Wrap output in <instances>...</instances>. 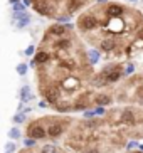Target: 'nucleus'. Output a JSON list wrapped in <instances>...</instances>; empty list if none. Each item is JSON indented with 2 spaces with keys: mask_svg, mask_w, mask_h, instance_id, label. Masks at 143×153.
I'll return each instance as SVG.
<instances>
[{
  "mask_svg": "<svg viewBox=\"0 0 143 153\" xmlns=\"http://www.w3.org/2000/svg\"><path fill=\"white\" fill-rule=\"evenodd\" d=\"M123 69H125V71H123V72H125V76H126V74H133V72H135V64L133 62H128L126 66H123Z\"/></svg>",
  "mask_w": 143,
  "mask_h": 153,
  "instance_id": "22",
  "label": "nucleus"
},
{
  "mask_svg": "<svg viewBox=\"0 0 143 153\" xmlns=\"http://www.w3.org/2000/svg\"><path fill=\"white\" fill-rule=\"evenodd\" d=\"M86 59H88V62L91 64V66H94V64L99 61V51L96 49H91L88 54H86Z\"/></svg>",
  "mask_w": 143,
  "mask_h": 153,
  "instance_id": "14",
  "label": "nucleus"
},
{
  "mask_svg": "<svg viewBox=\"0 0 143 153\" xmlns=\"http://www.w3.org/2000/svg\"><path fill=\"white\" fill-rule=\"evenodd\" d=\"M37 153H59V148L56 146V145H42L39 150H37Z\"/></svg>",
  "mask_w": 143,
  "mask_h": 153,
  "instance_id": "16",
  "label": "nucleus"
},
{
  "mask_svg": "<svg viewBox=\"0 0 143 153\" xmlns=\"http://www.w3.org/2000/svg\"><path fill=\"white\" fill-rule=\"evenodd\" d=\"M69 19H71V15H56V22L67 24V22H69Z\"/></svg>",
  "mask_w": 143,
  "mask_h": 153,
  "instance_id": "24",
  "label": "nucleus"
},
{
  "mask_svg": "<svg viewBox=\"0 0 143 153\" xmlns=\"http://www.w3.org/2000/svg\"><path fill=\"white\" fill-rule=\"evenodd\" d=\"M83 116H84L86 120H89V118H93V116H94L93 109H86V111H84V114H83Z\"/></svg>",
  "mask_w": 143,
  "mask_h": 153,
  "instance_id": "28",
  "label": "nucleus"
},
{
  "mask_svg": "<svg viewBox=\"0 0 143 153\" xmlns=\"http://www.w3.org/2000/svg\"><path fill=\"white\" fill-rule=\"evenodd\" d=\"M140 150H142V152H143V145H140Z\"/></svg>",
  "mask_w": 143,
  "mask_h": 153,
  "instance_id": "36",
  "label": "nucleus"
},
{
  "mask_svg": "<svg viewBox=\"0 0 143 153\" xmlns=\"http://www.w3.org/2000/svg\"><path fill=\"white\" fill-rule=\"evenodd\" d=\"M31 99H34V96L31 94V88L29 86H22L20 88V103H27V101H31Z\"/></svg>",
  "mask_w": 143,
  "mask_h": 153,
  "instance_id": "13",
  "label": "nucleus"
},
{
  "mask_svg": "<svg viewBox=\"0 0 143 153\" xmlns=\"http://www.w3.org/2000/svg\"><path fill=\"white\" fill-rule=\"evenodd\" d=\"M86 153H101V152H99L98 148H88V150H86Z\"/></svg>",
  "mask_w": 143,
  "mask_h": 153,
  "instance_id": "30",
  "label": "nucleus"
},
{
  "mask_svg": "<svg viewBox=\"0 0 143 153\" xmlns=\"http://www.w3.org/2000/svg\"><path fill=\"white\" fill-rule=\"evenodd\" d=\"M9 138L10 140H19V138H20V130L15 128V126L10 128V130H9Z\"/></svg>",
  "mask_w": 143,
  "mask_h": 153,
  "instance_id": "20",
  "label": "nucleus"
},
{
  "mask_svg": "<svg viewBox=\"0 0 143 153\" xmlns=\"http://www.w3.org/2000/svg\"><path fill=\"white\" fill-rule=\"evenodd\" d=\"M5 153H9V152H5Z\"/></svg>",
  "mask_w": 143,
  "mask_h": 153,
  "instance_id": "39",
  "label": "nucleus"
},
{
  "mask_svg": "<svg viewBox=\"0 0 143 153\" xmlns=\"http://www.w3.org/2000/svg\"><path fill=\"white\" fill-rule=\"evenodd\" d=\"M25 120H27L25 113H15L13 114V123L15 125H22V123H25Z\"/></svg>",
  "mask_w": 143,
  "mask_h": 153,
  "instance_id": "18",
  "label": "nucleus"
},
{
  "mask_svg": "<svg viewBox=\"0 0 143 153\" xmlns=\"http://www.w3.org/2000/svg\"><path fill=\"white\" fill-rule=\"evenodd\" d=\"M142 135H143V130H142Z\"/></svg>",
  "mask_w": 143,
  "mask_h": 153,
  "instance_id": "38",
  "label": "nucleus"
},
{
  "mask_svg": "<svg viewBox=\"0 0 143 153\" xmlns=\"http://www.w3.org/2000/svg\"><path fill=\"white\" fill-rule=\"evenodd\" d=\"M64 121H54V123H51L49 126H47V130H45V133H47V136L49 138H59V136L64 133V130H66V126L63 125Z\"/></svg>",
  "mask_w": 143,
  "mask_h": 153,
  "instance_id": "8",
  "label": "nucleus"
},
{
  "mask_svg": "<svg viewBox=\"0 0 143 153\" xmlns=\"http://www.w3.org/2000/svg\"><path fill=\"white\" fill-rule=\"evenodd\" d=\"M142 5H143V0H142Z\"/></svg>",
  "mask_w": 143,
  "mask_h": 153,
  "instance_id": "37",
  "label": "nucleus"
},
{
  "mask_svg": "<svg viewBox=\"0 0 143 153\" xmlns=\"http://www.w3.org/2000/svg\"><path fill=\"white\" fill-rule=\"evenodd\" d=\"M135 146H140L136 141H131V143H128V150H131V148H135Z\"/></svg>",
  "mask_w": 143,
  "mask_h": 153,
  "instance_id": "31",
  "label": "nucleus"
},
{
  "mask_svg": "<svg viewBox=\"0 0 143 153\" xmlns=\"http://www.w3.org/2000/svg\"><path fill=\"white\" fill-rule=\"evenodd\" d=\"M96 44H98V51L104 52V54H113L118 47H123V45L118 44L115 37H109V36H101L99 39H96Z\"/></svg>",
  "mask_w": 143,
  "mask_h": 153,
  "instance_id": "2",
  "label": "nucleus"
},
{
  "mask_svg": "<svg viewBox=\"0 0 143 153\" xmlns=\"http://www.w3.org/2000/svg\"><path fill=\"white\" fill-rule=\"evenodd\" d=\"M120 123L125 126H135L136 125V114L133 109L126 108V109H120Z\"/></svg>",
  "mask_w": 143,
  "mask_h": 153,
  "instance_id": "7",
  "label": "nucleus"
},
{
  "mask_svg": "<svg viewBox=\"0 0 143 153\" xmlns=\"http://www.w3.org/2000/svg\"><path fill=\"white\" fill-rule=\"evenodd\" d=\"M32 57H34L32 62H31L32 68H36V66H45V64H49V61H51V52L47 49H44V47H40L37 52H34Z\"/></svg>",
  "mask_w": 143,
  "mask_h": 153,
  "instance_id": "6",
  "label": "nucleus"
},
{
  "mask_svg": "<svg viewBox=\"0 0 143 153\" xmlns=\"http://www.w3.org/2000/svg\"><path fill=\"white\" fill-rule=\"evenodd\" d=\"M126 7L125 5H121V4H115V2H106V4L101 7V12H103L104 17H121V15H125L126 14Z\"/></svg>",
  "mask_w": 143,
  "mask_h": 153,
  "instance_id": "4",
  "label": "nucleus"
},
{
  "mask_svg": "<svg viewBox=\"0 0 143 153\" xmlns=\"http://www.w3.org/2000/svg\"><path fill=\"white\" fill-rule=\"evenodd\" d=\"M36 143H37V140H32V138H25V140H24V146H25V148H34Z\"/></svg>",
  "mask_w": 143,
  "mask_h": 153,
  "instance_id": "23",
  "label": "nucleus"
},
{
  "mask_svg": "<svg viewBox=\"0 0 143 153\" xmlns=\"http://www.w3.org/2000/svg\"><path fill=\"white\" fill-rule=\"evenodd\" d=\"M94 116H104L106 114V109H104V106H96V108L93 109Z\"/></svg>",
  "mask_w": 143,
  "mask_h": 153,
  "instance_id": "21",
  "label": "nucleus"
},
{
  "mask_svg": "<svg viewBox=\"0 0 143 153\" xmlns=\"http://www.w3.org/2000/svg\"><path fill=\"white\" fill-rule=\"evenodd\" d=\"M34 52H36V47H34V45H29V47L24 51V56H34Z\"/></svg>",
  "mask_w": 143,
  "mask_h": 153,
  "instance_id": "26",
  "label": "nucleus"
},
{
  "mask_svg": "<svg viewBox=\"0 0 143 153\" xmlns=\"http://www.w3.org/2000/svg\"><path fill=\"white\" fill-rule=\"evenodd\" d=\"M126 2H138V0H126Z\"/></svg>",
  "mask_w": 143,
  "mask_h": 153,
  "instance_id": "34",
  "label": "nucleus"
},
{
  "mask_svg": "<svg viewBox=\"0 0 143 153\" xmlns=\"http://www.w3.org/2000/svg\"><path fill=\"white\" fill-rule=\"evenodd\" d=\"M72 29H74V25H72L71 22H67V24H52V25H49L47 27V34H49L51 37H66L69 36V34H72Z\"/></svg>",
  "mask_w": 143,
  "mask_h": 153,
  "instance_id": "3",
  "label": "nucleus"
},
{
  "mask_svg": "<svg viewBox=\"0 0 143 153\" xmlns=\"http://www.w3.org/2000/svg\"><path fill=\"white\" fill-rule=\"evenodd\" d=\"M5 150H7L9 153H13L15 150H17V146H15V143H13V141H9V143L5 145Z\"/></svg>",
  "mask_w": 143,
  "mask_h": 153,
  "instance_id": "25",
  "label": "nucleus"
},
{
  "mask_svg": "<svg viewBox=\"0 0 143 153\" xmlns=\"http://www.w3.org/2000/svg\"><path fill=\"white\" fill-rule=\"evenodd\" d=\"M27 69H29V66H27L25 62H20L17 68H15V71H17L19 76H25V74H27Z\"/></svg>",
  "mask_w": 143,
  "mask_h": 153,
  "instance_id": "19",
  "label": "nucleus"
},
{
  "mask_svg": "<svg viewBox=\"0 0 143 153\" xmlns=\"http://www.w3.org/2000/svg\"><path fill=\"white\" fill-rule=\"evenodd\" d=\"M99 27V20L96 17V14L93 12H83V14L77 17L76 22V29L83 34V36H91L93 32H96V29Z\"/></svg>",
  "mask_w": 143,
  "mask_h": 153,
  "instance_id": "1",
  "label": "nucleus"
},
{
  "mask_svg": "<svg viewBox=\"0 0 143 153\" xmlns=\"http://www.w3.org/2000/svg\"><path fill=\"white\" fill-rule=\"evenodd\" d=\"M113 103V98L106 93H101V94H96L94 96V104L96 106H109Z\"/></svg>",
  "mask_w": 143,
  "mask_h": 153,
  "instance_id": "11",
  "label": "nucleus"
},
{
  "mask_svg": "<svg viewBox=\"0 0 143 153\" xmlns=\"http://www.w3.org/2000/svg\"><path fill=\"white\" fill-rule=\"evenodd\" d=\"M27 136L32 140H42L47 136V133H45V128L40 125V121H34L27 126Z\"/></svg>",
  "mask_w": 143,
  "mask_h": 153,
  "instance_id": "5",
  "label": "nucleus"
},
{
  "mask_svg": "<svg viewBox=\"0 0 143 153\" xmlns=\"http://www.w3.org/2000/svg\"><path fill=\"white\" fill-rule=\"evenodd\" d=\"M56 109H57L59 113H66V111H72V103L69 101V99H61L59 98L57 101H56Z\"/></svg>",
  "mask_w": 143,
  "mask_h": 153,
  "instance_id": "12",
  "label": "nucleus"
},
{
  "mask_svg": "<svg viewBox=\"0 0 143 153\" xmlns=\"http://www.w3.org/2000/svg\"><path fill=\"white\" fill-rule=\"evenodd\" d=\"M47 106H49V103H47L45 99H40L39 101V108H47Z\"/></svg>",
  "mask_w": 143,
  "mask_h": 153,
  "instance_id": "29",
  "label": "nucleus"
},
{
  "mask_svg": "<svg viewBox=\"0 0 143 153\" xmlns=\"http://www.w3.org/2000/svg\"><path fill=\"white\" fill-rule=\"evenodd\" d=\"M135 37H138V39H143V24L140 25L138 29H136V32H135Z\"/></svg>",
  "mask_w": 143,
  "mask_h": 153,
  "instance_id": "27",
  "label": "nucleus"
},
{
  "mask_svg": "<svg viewBox=\"0 0 143 153\" xmlns=\"http://www.w3.org/2000/svg\"><path fill=\"white\" fill-rule=\"evenodd\" d=\"M9 4L12 5L13 12H25V5L20 0H9Z\"/></svg>",
  "mask_w": 143,
  "mask_h": 153,
  "instance_id": "17",
  "label": "nucleus"
},
{
  "mask_svg": "<svg viewBox=\"0 0 143 153\" xmlns=\"http://www.w3.org/2000/svg\"><path fill=\"white\" fill-rule=\"evenodd\" d=\"M13 22L17 29H24L31 24V17L25 12H13Z\"/></svg>",
  "mask_w": 143,
  "mask_h": 153,
  "instance_id": "10",
  "label": "nucleus"
},
{
  "mask_svg": "<svg viewBox=\"0 0 143 153\" xmlns=\"http://www.w3.org/2000/svg\"><path fill=\"white\" fill-rule=\"evenodd\" d=\"M131 153H143V152H142V150H140V152H131Z\"/></svg>",
  "mask_w": 143,
  "mask_h": 153,
  "instance_id": "35",
  "label": "nucleus"
},
{
  "mask_svg": "<svg viewBox=\"0 0 143 153\" xmlns=\"http://www.w3.org/2000/svg\"><path fill=\"white\" fill-rule=\"evenodd\" d=\"M22 4L25 5V7H29V5H32V0H22Z\"/></svg>",
  "mask_w": 143,
  "mask_h": 153,
  "instance_id": "33",
  "label": "nucleus"
},
{
  "mask_svg": "<svg viewBox=\"0 0 143 153\" xmlns=\"http://www.w3.org/2000/svg\"><path fill=\"white\" fill-rule=\"evenodd\" d=\"M99 126H101V121H99V120H88V121H84L83 123V128H84V130H98Z\"/></svg>",
  "mask_w": 143,
  "mask_h": 153,
  "instance_id": "15",
  "label": "nucleus"
},
{
  "mask_svg": "<svg viewBox=\"0 0 143 153\" xmlns=\"http://www.w3.org/2000/svg\"><path fill=\"white\" fill-rule=\"evenodd\" d=\"M108 0H96V5H99V7H103L104 4H106Z\"/></svg>",
  "mask_w": 143,
  "mask_h": 153,
  "instance_id": "32",
  "label": "nucleus"
},
{
  "mask_svg": "<svg viewBox=\"0 0 143 153\" xmlns=\"http://www.w3.org/2000/svg\"><path fill=\"white\" fill-rule=\"evenodd\" d=\"M79 86H81V81L76 76H67V77H64L61 82H57V88H63V89H66V91H74V89H77Z\"/></svg>",
  "mask_w": 143,
  "mask_h": 153,
  "instance_id": "9",
  "label": "nucleus"
}]
</instances>
